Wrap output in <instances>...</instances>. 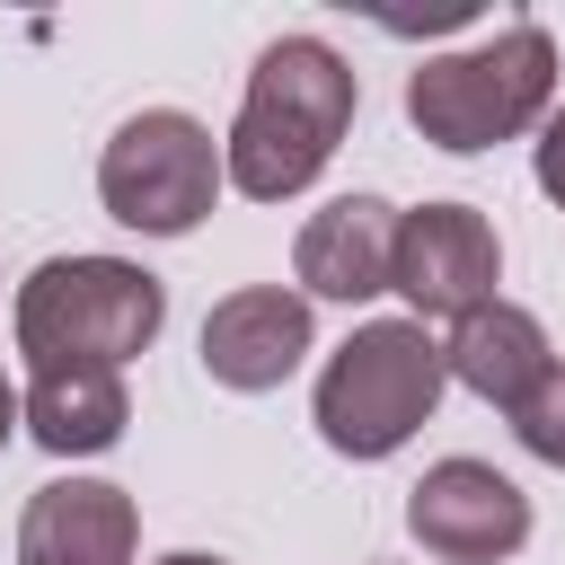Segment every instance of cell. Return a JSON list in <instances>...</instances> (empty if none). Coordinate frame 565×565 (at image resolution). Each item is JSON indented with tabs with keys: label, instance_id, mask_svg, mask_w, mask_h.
Listing matches in <instances>:
<instances>
[{
	"label": "cell",
	"instance_id": "1",
	"mask_svg": "<svg viewBox=\"0 0 565 565\" xmlns=\"http://www.w3.org/2000/svg\"><path fill=\"white\" fill-rule=\"evenodd\" d=\"M353 106H362V79L353 62L327 44V35H274L247 71V97H238V124L221 141V177L247 194V203H291L327 177L335 141L353 132Z\"/></svg>",
	"mask_w": 565,
	"mask_h": 565
},
{
	"label": "cell",
	"instance_id": "2",
	"mask_svg": "<svg viewBox=\"0 0 565 565\" xmlns=\"http://www.w3.org/2000/svg\"><path fill=\"white\" fill-rule=\"evenodd\" d=\"M168 327V282L132 256H44L18 300L9 335L35 371H124Z\"/></svg>",
	"mask_w": 565,
	"mask_h": 565
},
{
	"label": "cell",
	"instance_id": "3",
	"mask_svg": "<svg viewBox=\"0 0 565 565\" xmlns=\"http://www.w3.org/2000/svg\"><path fill=\"white\" fill-rule=\"evenodd\" d=\"M556 106V35L539 18H512L494 26L486 44L468 53H424L406 71V124L450 150V159H477L494 141H521L539 132Z\"/></svg>",
	"mask_w": 565,
	"mask_h": 565
},
{
	"label": "cell",
	"instance_id": "4",
	"mask_svg": "<svg viewBox=\"0 0 565 565\" xmlns=\"http://www.w3.org/2000/svg\"><path fill=\"white\" fill-rule=\"evenodd\" d=\"M450 371H441V335L415 327V318H371L353 327L327 371H318V397H309V424L335 459H397L433 406H441Z\"/></svg>",
	"mask_w": 565,
	"mask_h": 565
},
{
	"label": "cell",
	"instance_id": "5",
	"mask_svg": "<svg viewBox=\"0 0 565 565\" xmlns=\"http://www.w3.org/2000/svg\"><path fill=\"white\" fill-rule=\"evenodd\" d=\"M221 185H230L221 177V141L185 106H141L97 150V203H106V221H124L141 238H185L221 203Z\"/></svg>",
	"mask_w": 565,
	"mask_h": 565
},
{
	"label": "cell",
	"instance_id": "6",
	"mask_svg": "<svg viewBox=\"0 0 565 565\" xmlns=\"http://www.w3.org/2000/svg\"><path fill=\"white\" fill-rule=\"evenodd\" d=\"M494 282H503V238H494V221H486L477 203H415V212H397L388 291L406 300L415 327H433V318L459 327L468 309L503 300Z\"/></svg>",
	"mask_w": 565,
	"mask_h": 565
},
{
	"label": "cell",
	"instance_id": "7",
	"mask_svg": "<svg viewBox=\"0 0 565 565\" xmlns=\"http://www.w3.org/2000/svg\"><path fill=\"white\" fill-rule=\"evenodd\" d=\"M406 530L441 565H512L530 539V494L494 459H433L406 486Z\"/></svg>",
	"mask_w": 565,
	"mask_h": 565
},
{
	"label": "cell",
	"instance_id": "8",
	"mask_svg": "<svg viewBox=\"0 0 565 565\" xmlns=\"http://www.w3.org/2000/svg\"><path fill=\"white\" fill-rule=\"evenodd\" d=\"M309 344H318V318L291 282H247V291L212 300V318H203V371L238 397L282 388L309 362Z\"/></svg>",
	"mask_w": 565,
	"mask_h": 565
},
{
	"label": "cell",
	"instance_id": "9",
	"mask_svg": "<svg viewBox=\"0 0 565 565\" xmlns=\"http://www.w3.org/2000/svg\"><path fill=\"white\" fill-rule=\"evenodd\" d=\"M397 265V203L388 194H335L300 221L291 238V282L300 300H380Z\"/></svg>",
	"mask_w": 565,
	"mask_h": 565
},
{
	"label": "cell",
	"instance_id": "10",
	"mask_svg": "<svg viewBox=\"0 0 565 565\" xmlns=\"http://www.w3.org/2000/svg\"><path fill=\"white\" fill-rule=\"evenodd\" d=\"M141 512L106 477H53L18 512V565H132Z\"/></svg>",
	"mask_w": 565,
	"mask_h": 565
},
{
	"label": "cell",
	"instance_id": "11",
	"mask_svg": "<svg viewBox=\"0 0 565 565\" xmlns=\"http://www.w3.org/2000/svg\"><path fill=\"white\" fill-rule=\"evenodd\" d=\"M547 362H556V353H547V327H539L521 300H486V309H468V318L450 327V344H441V371H450L468 397L503 406V415L539 388Z\"/></svg>",
	"mask_w": 565,
	"mask_h": 565
},
{
	"label": "cell",
	"instance_id": "12",
	"mask_svg": "<svg viewBox=\"0 0 565 565\" xmlns=\"http://www.w3.org/2000/svg\"><path fill=\"white\" fill-rule=\"evenodd\" d=\"M124 424H132L124 371H35L18 388V433L53 459H97L124 441Z\"/></svg>",
	"mask_w": 565,
	"mask_h": 565
},
{
	"label": "cell",
	"instance_id": "13",
	"mask_svg": "<svg viewBox=\"0 0 565 565\" xmlns=\"http://www.w3.org/2000/svg\"><path fill=\"white\" fill-rule=\"evenodd\" d=\"M512 433H521V450H530V459L565 468V362H547V371H539V388L512 406Z\"/></svg>",
	"mask_w": 565,
	"mask_h": 565
},
{
	"label": "cell",
	"instance_id": "14",
	"mask_svg": "<svg viewBox=\"0 0 565 565\" xmlns=\"http://www.w3.org/2000/svg\"><path fill=\"white\" fill-rule=\"evenodd\" d=\"M530 177H539L547 203H565V106H547V124H539V141H530Z\"/></svg>",
	"mask_w": 565,
	"mask_h": 565
},
{
	"label": "cell",
	"instance_id": "15",
	"mask_svg": "<svg viewBox=\"0 0 565 565\" xmlns=\"http://www.w3.org/2000/svg\"><path fill=\"white\" fill-rule=\"evenodd\" d=\"M9 433H18V380L0 371V450H9Z\"/></svg>",
	"mask_w": 565,
	"mask_h": 565
},
{
	"label": "cell",
	"instance_id": "16",
	"mask_svg": "<svg viewBox=\"0 0 565 565\" xmlns=\"http://www.w3.org/2000/svg\"><path fill=\"white\" fill-rule=\"evenodd\" d=\"M159 565H230V556H203V547H177V556H159Z\"/></svg>",
	"mask_w": 565,
	"mask_h": 565
}]
</instances>
